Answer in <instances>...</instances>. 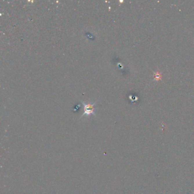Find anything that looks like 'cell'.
I'll use <instances>...</instances> for the list:
<instances>
[{
  "mask_svg": "<svg viewBox=\"0 0 194 194\" xmlns=\"http://www.w3.org/2000/svg\"><path fill=\"white\" fill-rule=\"evenodd\" d=\"M84 113L83 115L84 116V115H89L90 114H93L95 115L94 112V104H84Z\"/></svg>",
  "mask_w": 194,
  "mask_h": 194,
  "instance_id": "6da1fadb",
  "label": "cell"
}]
</instances>
